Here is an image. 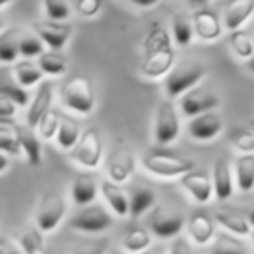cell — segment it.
Listing matches in <instances>:
<instances>
[{
  "label": "cell",
  "instance_id": "38",
  "mask_svg": "<svg viewBox=\"0 0 254 254\" xmlns=\"http://www.w3.org/2000/svg\"><path fill=\"white\" fill-rule=\"evenodd\" d=\"M60 124H61V115L56 110H49V112L40 119L39 126H37L39 134L42 136L44 139L56 138L58 131H60Z\"/></svg>",
  "mask_w": 254,
  "mask_h": 254
},
{
  "label": "cell",
  "instance_id": "34",
  "mask_svg": "<svg viewBox=\"0 0 254 254\" xmlns=\"http://www.w3.org/2000/svg\"><path fill=\"white\" fill-rule=\"evenodd\" d=\"M18 242H19V247H21L23 254H49L46 246H44V240H42V237H40V233L33 228L25 230V232L19 233Z\"/></svg>",
  "mask_w": 254,
  "mask_h": 254
},
{
  "label": "cell",
  "instance_id": "53",
  "mask_svg": "<svg viewBox=\"0 0 254 254\" xmlns=\"http://www.w3.org/2000/svg\"><path fill=\"white\" fill-rule=\"evenodd\" d=\"M251 131H253V132H254V119H253V120H251Z\"/></svg>",
  "mask_w": 254,
  "mask_h": 254
},
{
  "label": "cell",
  "instance_id": "36",
  "mask_svg": "<svg viewBox=\"0 0 254 254\" xmlns=\"http://www.w3.org/2000/svg\"><path fill=\"white\" fill-rule=\"evenodd\" d=\"M0 94H2V98H7V99H11L12 103H16L19 108L26 106L30 101L28 89L23 87V85H19L18 82H2Z\"/></svg>",
  "mask_w": 254,
  "mask_h": 254
},
{
  "label": "cell",
  "instance_id": "14",
  "mask_svg": "<svg viewBox=\"0 0 254 254\" xmlns=\"http://www.w3.org/2000/svg\"><path fill=\"white\" fill-rule=\"evenodd\" d=\"M180 183L198 204H207L212 198V195H214V183L204 173L191 171V173L180 178Z\"/></svg>",
  "mask_w": 254,
  "mask_h": 254
},
{
  "label": "cell",
  "instance_id": "44",
  "mask_svg": "<svg viewBox=\"0 0 254 254\" xmlns=\"http://www.w3.org/2000/svg\"><path fill=\"white\" fill-rule=\"evenodd\" d=\"M16 108H19L16 103H12L7 98H2L0 99V119H12L16 113Z\"/></svg>",
  "mask_w": 254,
  "mask_h": 254
},
{
  "label": "cell",
  "instance_id": "26",
  "mask_svg": "<svg viewBox=\"0 0 254 254\" xmlns=\"http://www.w3.org/2000/svg\"><path fill=\"white\" fill-rule=\"evenodd\" d=\"M80 138H82V132L77 120L71 119V117H61L60 131L56 134L58 145L63 150H73L75 145L80 141Z\"/></svg>",
  "mask_w": 254,
  "mask_h": 254
},
{
  "label": "cell",
  "instance_id": "19",
  "mask_svg": "<svg viewBox=\"0 0 254 254\" xmlns=\"http://www.w3.org/2000/svg\"><path fill=\"white\" fill-rule=\"evenodd\" d=\"M101 187H98V181L92 174H78L71 185V198L77 205H91L98 197V191Z\"/></svg>",
  "mask_w": 254,
  "mask_h": 254
},
{
  "label": "cell",
  "instance_id": "2",
  "mask_svg": "<svg viewBox=\"0 0 254 254\" xmlns=\"http://www.w3.org/2000/svg\"><path fill=\"white\" fill-rule=\"evenodd\" d=\"M94 89H92V84L87 77L73 75L64 82L63 89H61V103L68 110L87 115L94 108Z\"/></svg>",
  "mask_w": 254,
  "mask_h": 254
},
{
  "label": "cell",
  "instance_id": "7",
  "mask_svg": "<svg viewBox=\"0 0 254 254\" xmlns=\"http://www.w3.org/2000/svg\"><path fill=\"white\" fill-rule=\"evenodd\" d=\"M71 160L78 164L82 167L87 169H94L101 164L103 159V141L99 132L94 127H89L82 132L80 141L75 145V148L70 153Z\"/></svg>",
  "mask_w": 254,
  "mask_h": 254
},
{
  "label": "cell",
  "instance_id": "46",
  "mask_svg": "<svg viewBox=\"0 0 254 254\" xmlns=\"http://www.w3.org/2000/svg\"><path fill=\"white\" fill-rule=\"evenodd\" d=\"M11 164H12V157L11 155H7V153H0V173L2 174H5L9 171V167H11Z\"/></svg>",
  "mask_w": 254,
  "mask_h": 254
},
{
  "label": "cell",
  "instance_id": "3",
  "mask_svg": "<svg viewBox=\"0 0 254 254\" xmlns=\"http://www.w3.org/2000/svg\"><path fill=\"white\" fill-rule=\"evenodd\" d=\"M141 164L148 173L159 178H181L197 167L193 160L171 153H150L143 157Z\"/></svg>",
  "mask_w": 254,
  "mask_h": 254
},
{
  "label": "cell",
  "instance_id": "52",
  "mask_svg": "<svg viewBox=\"0 0 254 254\" xmlns=\"http://www.w3.org/2000/svg\"><path fill=\"white\" fill-rule=\"evenodd\" d=\"M11 2H12V0H0V7H2V9H5L9 4H11Z\"/></svg>",
  "mask_w": 254,
  "mask_h": 254
},
{
  "label": "cell",
  "instance_id": "24",
  "mask_svg": "<svg viewBox=\"0 0 254 254\" xmlns=\"http://www.w3.org/2000/svg\"><path fill=\"white\" fill-rule=\"evenodd\" d=\"M237 187L240 191H251L254 188V153H242L235 160Z\"/></svg>",
  "mask_w": 254,
  "mask_h": 254
},
{
  "label": "cell",
  "instance_id": "37",
  "mask_svg": "<svg viewBox=\"0 0 254 254\" xmlns=\"http://www.w3.org/2000/svg\"><path fill=\"white\" fill-rule=\"evenodd\" d=\"M19 53L23 58H39L44 53V42L37 33L19 35Z\"/></svg>",
  "mask_w": 254,
  "mask_h": 254
},
{
  "label": "cell",
  "instance_id": "28",
  "mask_svg": "<svg viewBox=\"0 0 254 254\" xmlns=\"http://www.w3.org/2000/svg\"><path fill=\"white\" fill-rule=\"evenodd\" d=\"M129 205H131V214L132 218L145 214L150 207L155 205V191H152L146 187L132 188L131 195H129Z\"/></svg>",
  "mask_w": 254,
  "mask_h": 254
},
{
  "label": "cell",
  "instance_id": "50",
  "mask_svg": "<svg viewBox=\"0 0 254 254\" xmlns=\"http://www.w3.org/2000/svg\"><path fill=\"white\" fill-rule=\"evenodd\" d=\"M191 5H204V4H207V0H188Z\"/></svg>",
  "mask_w": 254,
  "mask_h": 254
},
{
  "label": "cell",
  "instance_id": "39",
  "mask_svg": "<svg viewBox=\"0 0 254 254\" xmlns=\"http://www.w3.org/2000/svg\"><path fill=\"white\" fill-rule=\"evenodd\" d=\"M46 14L51 18V21H64L70 18V4L68 0H44Z\"/></svg>",
  "mask_w": 254,
  "mask_h": 254
},
{
  "label": "cell",
  "instance_id": "47",
  "mask_svg": "<svg viewBox=\"0 0 254 254\" xmlns=\"http://www.w3.org/2000/svg\"><path fill=\"white\" fill-rule=\"evenodd\" d=\"M141 254H169V251H166L164 246H152L150 249L143 251Z\"/></svg>",
  "mask_w": 254,
  "mask_h": 254
},
{
  "label": "cell",
  "instance_id": "51",
  "mask_svg": "<svg viewBox=\"0 0 254 254\" xmlns=\"http://www.w3.org/2000/svg\"><path fill=\"white\" fill-rule=\"evenodd\" d=\"M247 68H249V70H251V71H253V73H254V56L251 58L249 61H247Z\"/></svg>",
  "mask_w": 254,
  "mask_h": 254
},
{
  "label": "cell",
  "instance_id": "13",
  "mask_svg": "<svg viewBox=\"0 0 254 254\" xmlns=\"http://www.w3.org/2000/svg\"><path fill=\"white\" fill-rule=\"evenodd\" d=\"M218 105H219L218 96L209 91H204V89L193 87L181 98V112L187 117H190V119L195 115H200V113L211 112Z\"/></svg>",
  "mask_w": 254,
  "mask_h": 254
},
{
  "label": "cell",
  "instance_id": "17",
  "mask_svg": "<svg viewBox=\"0 0 254 254\" xmlns=\"http://www.w3.org/2000/svg\"><path fill=\"white\" fill-rule=\"evenodd\" d=\"M54 98V89L51 82H42L37 91L35 98L30 103L28 113H26V124L28 127H37L44 115L51 110V103Z\"/></svg>",
  "mask_w": 254,
  "mask_h": 254
},
{
  "label": "cell",
  "instance_id": "48",
  "mask_svg": "<svg viewBox=\"0 0 254 254\" xmlns=\"http://www.w3.org/2000/svg\"><path fill=\"white\" fill-rule=\"evenodd\" d=\"M132 4L138 5V7H152V5H155L159 0H131Z\"/></svg>",
  "mask_w": 254,
  "mask_h": 254
},
{
  "label": "cell",
  "instance_id": "33",
  "mask_svg": "<svg viewBox=\"0 0 254 254\" xmlns=\"http://www.w3.org/2000/svg\"><path fill=\"white\" fill-rule=\"evenodd\" d=\"M193 21L187 18V14H174L173 18V37L174 42L181 47H187L191 42V37H193Z\"/></svg>",
  "mask_w": 254,
  "mask_h": 254
},
{
  "label": "cell",
  "instance_id": "4",
  "mask_svg": "<svg viewBox=\"0 0 254 254\" xmlns=\"http://www.w3.org/2000/svg\"><path fill=\"white\" fill-rule=\"evenodd\" d=\"M66 214V200L58 191H47L40 198L39 209H37V228L44 233H49L60 226Z\"/></svg>",
  "mask_w": 254,
  "mask_h": 254
},
{
  "label": "cell",
  "instance_id": "40",
  "mask_svg": "<svg viewBox=\"0 0 254 254\" xmlns=\"http://www.w3.org/2000/svg\"><path fill=\"white\" fill-rule=\"evenodd\" d=\"M232 145L240 153H254V132L251 131H237L232 136Z\"/></svg>",
  "mask_w": 254,
  "mask_h": 254
},
{
  "label": "cell",
  "instance_id": "9",
  "mask_svg": "<svg viewBox=\"0 0 254 254\" xmlns=\"http://www.w3.org/2000/svg\"><path fill=\"white\" fill-rule=\"evenodd\" d=\"M181 124H180V115L178 110L174 106V103L171 99L162 101L157 110V119H155V141L159 145H171L173 141H176V138L180 136Z\"/></svg>",
  "mask_w": 254,
  "mask_h": 254
},
{
  "label": "cell",
  "instance_id": "43",
  "mask_svg": "<svg viewBox=\"0 0 254 254\" xmlns=\"http://www.w3.org/2000/svg\"><path fill=\"white\" fill-rule=\"evenodd\" d=\"M169 254H193V253H191V247H190V244H188V240L178 235V237H174V240L171 242Z\"/></svg>",
  "mask_w": 254,
  "mask_h": 254
},
{
  "label": "cell",
  "instance_id": "25",
  "mask_svg": "<svg viewBox=\"0 0 254 254\" xmlns=\"http://www.w3.org/2000/svg\"><path fill=\"white\" fill-rule=\"evenodd\" d=\"M214 219L219 223L221 226H225L228 232H232L233 235H240L246 237L249 235L251 232V223L249 219H246L244 216L237 214V212H232L228 209H221V211H216Z\"/></svg>",
  "mask_w": 254,
  "mask_h": 254
},
{
  "label": "cell",
  "instance_id": "8",
  "mask_svg": "<svg viewBox=\"0 0 254 254\" xmlns=\"http://www.w3.org/2000/svg\"><path fill=\"white\" fill-rule=\"evenodd\" d=\"M71 228L85 233H99L108 230L113 225V218L103 205L91 204L85 205L82 211H78L73 218L70 219Z\"/></svg>",
  "mask_w": 254,
  "mask_h": 254
},
{
  "label": "cell",
  "instance_id": "45",
  "mask_svg": "<svg viewBox=\"0 0 254 254\" xmlns=\"http://www.w3.org/2000/svg\"><path fill=\"white\" fill-rule=\"evenodd\" d=\"M0 254H21V251L11 244L7 239H2V244H0Z\"/></svg>",
  "mask_w": 254,
  "mask_h": 254
},
{
  "label": "cell",
  "instance_id": "15",
  "mask_svg": "<svg viewBox=\"0 0 254 254\" xmlns=\"http://www.w3.org/2000/svg\"><path fill=\"white\" fill-rule=\"evenodd\" d=\"M191 21H193L195 35L198 39L212 42L221 37V21L216 16V12L209 11V9H197L191 16Z\"/></svg>",
  "mask_w": 254,
  "mask_h": 254
},
{
  "label": "cell",
  "instance_id": "27",
  "mask_svg": "<svg viewBox=\"0 0 254 254\" xmlns=\"http://www.w3.org/2000/svg\"><path fill=\"white\" fill-rule=\"evenodd\" d=\"M37 64L42 68V71L51 77H61L66 73L68 63L64 60L63 54H60V51H44L39 58H37Z\"/></svg>",
  "mask_w": 254,
  "mask_h": 254
},
{
  "label": "cell",
  "instance_id": "41",
  "mask_svg": "<svg viewBox=\"0 0 254 254\" xmlns=\"http://www.w3.org/2000/svg\"><path fill=\"white\" fill-rule=\"evenodd\" d=\"M106 249H108V240L99 239L82 242L78 247H75L71 254H106Z\"/></svg>",
  "mask_w": 254,
  "mask_h": 254
},
{
  "label": "cell",
  "instance_id": "18",
  "mask_svg": "<svg viewBox=\"0 0 254 254\" xmlns=\"http://www.w3.org/2000/svg\"><path fill=\"white\" fill-rule=\"evenodd\" d=\"M101 193L105 197L106 204L113 209L117 216H129L131 214V205H129V195L124 191L119 183L112 180L101 181Z\"/></svg>",
  "mask_w": 254,
  "mask_h": 254
},
{
  "label": "cell",
  "instance_id": "11",
  "mask_svg": "<svg viewBox=\"0 0 254 254\" xmlns=\"http://www.w3.org/2000/svg\"><path fill=\"white\" fill-rule=\"evenodd\" d=\"M33 33L42 39V42L46 46H49V49L53 51H61L66 42L70 40L73 28L70 25H64L61 21H39L32 25Z\"/></svg>",
  "mask_w": 254,
  "mask_h": 254
},
{
  "label": "cell",
  "instance_id": "49",
  "mask_svg": "<svg viewBox=\"0 0 254 254\" xmlns=\"http://www.w3.org/2000/svg\"><path fill=\"white\" fill-rule=\"evenodd\" d=\"M247 219H249L251 226H254V207H251L249 211H247Z\"/></svg>",
  "mask_w": 254,
  "mask_h": 254
},
{
  "label": "cell",
  "instance_id": "21",
  "mask_svg": "<svg viewBox=\"0 0 254 254\" xmlns=\"http://www.w3.org/2000/svg\"><path fill=\"white\" fill-rule=\"evenodd\" d=\"M0 152L7 153L11 157L23 155L18 126L12 122V119H0Z\"/></svg>",
  "mask_w": 254,
  "mask_h": 254
},
{
  "label": "cell",
  "instance_id": "5",
  "mask_svg": "<svg viewBox=\"0 0 254 254\" xmlns=\"http://www.w3.org/2000/svg\"><path fill=\"white\" fill-rule=\"evenodd\" d=\"M204 75L205 68L200 66V64H180L166 75L164 89H166L169 98L187 94L204 78Z\"/></svg>",
  "mask_w": 254,
  "mask_h": 254
},
{
  "label": "cell",
  "instance_id": "54",
  "mask_svg": "<svg viewBox=\"0 0 254 254\" xmlns=\"http://www.w3.org/2000/svg\"><path fill=\"white\" fill-rule=\"evenodd\" d=\"M251 235H253V239H254V232H253V233H251Z\"/></svg>",
  "mask_w": 254,
  "mask_h": 254
},
{
  "label": "cell",
  "instance_id": "16",
  "mask_svg": "<svg viewBox=\"0 0 254 254\" xmlns=\"http://www.w3.org/2000/svg\"><path fill=\"white\" fill-rule=\"evenodd\" d=\"M254 14V0H228L223 11V23L230 32L240 30V26Z\"/></svg>",
  "mask_w": 254,
  "mask_h": 254
},
{
  "label": "cell",
  "instance_id": "6",
  "mask_svg": "<svg viewBox=\"0 0 254 254\" xmlns=\"http://www.w3.org/2000/svg\"><path fill=\"white\" fill-rule=\"evenodd\" d=\"M150 230L160 239H174L185 226V216L178 209L155 205L148 216Z\"/></svg>",
  "mask_w": 254,
  "mask_h": 254
},
{
  "label": "cell",
  "instance_id": "20",
  "mask_svg": "<svg viewBox=\"0 0 254 254\" xmlns=\"http://www.w3.org/2000/svg\"><path fill=\"white\" fill-rule=\"evenodd\" d=\"M212 183H214V197L219 200H228L233 193V176L232 167L226 159H218L212 171Z\"/></svg>",
  "mask_w": 254,
  "mask_h": 254
},
{
  "label": "cell",
  "instance_id": "42",
  "mask_svg": "<svg viewBox=\"0 0 254 254\" xmlns=\"http://www.w3.org/2000/svg\"><path fill=\"white\" fill-rule=\"evenodd\" d=\"M101 11V0H78L77 12L84 18H92Z\"/></svg>",
  "mask_w": 254,
  "mask_h": 254
},
{
  "label": "cell",
  "instance_id": "29",
  "mask_svg": "<svg viewBox=\"0 0 254 254\" xmlns=\"http://www.w3.org/2000/svg\"><path fill=\"white\" fill-rule=\"evenodd\" d=\"M12 73H14L16 82L26 89L42 82L44 75H46L42 71V68L39 64H33L32 61H21V63H18L14 66V70H12Z\"/></svg>",
  "mask_w": 254,
  "mask_h": 254
},
{
  "label": "cell",
  "instance_id": "1",
  "mask_svg": "<svg viewBox=\"0 0 254 254\" xmlns=\"http://www.w3.org/2000/svg\"><path fill=\"white\" fill-rule=\"evenodd\" d=\"M174 47L171 37L162 26H153L152 32L145 39V53L139 64V71L146 78L166 77L174 68Z\"/></svg>",
  "mask_w": 254,
  "mask_h": 254
},
{
  "label": "cell",
  "instance_id": "22",
  "mask_svg": "<svg viewBox=\"0 0 254 254\" xmlns=\"http://www.w3.org/2000/svg\"><path fill=\"white\" fill-rule=\"evenodd\" d=\"M188 232L193 239L195 244L198 246H207L214 237V221L205 212H197L190 218L188 223Z\"/></svg>",
  "mask_w": 254,
  "mask_h": 254
},
{
  "label": "cell",
  "instance_id": "30",
  "mask_svg": "<svg viewBox=\"0 0 254 254\" xmlns=\"http://www.w3.org/2000/svg\"><path fill=\"white\" fill-rule=\"evenodd\" d=\"M122 247L127 253L132 254H141L143 251L152 247V237L145 228H131L124 235Z\"/></svg>",
  "mask_w": 254,
  "mask_h": 254
},
{
  "label": "cell",
  "instance_id": "31",
  "mask_svg": "<svg viewBox=\"0 0 254 254\" xmlns=\"http://www.w3.org/2000/svg\"><path fill=\"white\" fill-rule=\"evenodd\" d=\"M230 49L233 51L235 56H239L240 60H247L254 56V39L246 32V30H235L230 33Z\"/></svg>",
  "mask_w": 254,
  "mask_h": 254
},
{
  "label": "cell",
  "instance_id": "12",
  "mask_svg": "<svg viewBox=\"0 0 254 254\" xmlns=\"http://www.w3.org/2000/svg\"><path fill=\"white\" fill-rule=\"evenodd\" d=\"M134 155L131 150L120 146L110 153L108 162H106V173L110 180L115 183H126L134 173Z\"/></svg>",
  "mask_w": 254,
  "mask_h": 254
},
{
  "label": "cell",
  "instance_id": "23",
  "mask_svg": "<svg viewBox=\"0 0 254 254\" xmlns=\"http://www.w3.org/2000/svg\"><path fill=\"white\" fill-rule=\"evenodd\" d=\"M18 134L23 146V153L26 155L28 162L32 166H40L42 164V141L33 132V127L18 126Z\"/></svg>",
  "mask_w": 254,
  "mask_h": 254
},
{
  "label": "cell",
  "instance_id": "10",
  "mask_svg": "<svg viewBox=\"0 0 254 254\" xmlns=\"http://www.w3.org/2000/svg\"><path fill=\"white\" fill-rule=\"evenodd\" d=\"M223 127H225V120L221 113L211 110V112L191 117L188 120L187 131L197 141H211L223 131Z\"/></svg>",
  "mask_w": 254,
  "mask_h": 254
},
{
  "label": "cell",
  "instance_id": "32",
  "mask_svg": "<svg viewBox=\"0 0 254 254\" xmlns=\"http://www.w3.org/2000/svg\"><path fill=\"white\" fill-rule=\"evenodd\" d=\"M19 53V33L16 30H4L0 35V60L2 63H14Z\"/></svg>",
  "mask_w": 254,
  "mask_h": 254
},
{
  "label": "cell",
  "instance_id": "35",
  "mask_svg": "<svg viewBox=\"0 0 254 254\" xmlns=\"http://www.w3.org/2000/svg\"><path fill=\"white\" fill-rule=\"evenodd\" d=\"M211 254H247V251L242 242L225 233H219L211 246Z\"/></svg>",
  "mask_w": 254,
  "mask_h": 254
}]
</instances>
